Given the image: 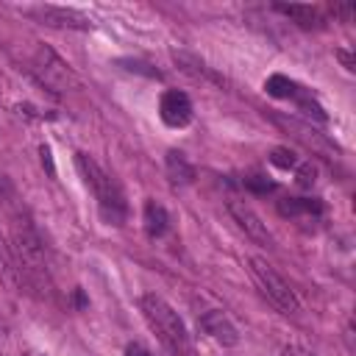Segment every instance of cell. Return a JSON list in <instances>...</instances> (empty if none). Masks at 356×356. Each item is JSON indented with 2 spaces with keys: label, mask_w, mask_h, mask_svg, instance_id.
<instances>
[{
  "label": "cell",
  "mask_w": 356,
  "mask_h": 356,
  "mask_svg": "<svg viewBox=\"0 0 356 356\" xmlns=\"http://www.w3.org/2000/svg\"><path fill=\"white\" fill-rule=\"evenodd\" d=\"M8 253L19 270V278L25 286L33 289H50V264H47V248L39 236V231L31 225V220L22 211L11 214V245Z\"/></svg>",
  "instance_id": "obj_1"
},
{
  "label": "cell",
  "mask_w": 356,
  "mask_h": 356,
  "mask_svg": "<svg viewBox=\"0 0 356 356\" xmlns=\"http://www.w3.org/2000/svg\"><path fill=\"white\" fill-rule=\"evenodd\" d=\"M75 167L83 175V184L92 189L95 200H97V211L103 217V222L108 225H122L128 220V200L125 192L120 186V181L114 175H108L89 153H75Z\"/></svg>",
  "instance_id": "obj_2"
},
{
  "label": "cell",
  "mask_w": 356,
  "mask_h": 356,
  "mask_svg": "<svg viewBox=\"0 0 356 356\" xmlns=\"http://www.w3.org/2000/svg\"><path fill=\"white\" fill-rule=\"evenodd\" d=\"M139 306H142V314L145 320L150 323V328L159 334V339L167 345L170 353L175 356H192V339H189V331L184 325V320L178 317V312L156 292H145L139 298Z\"/></svg>",
  "instance_id": "obj_3"
},
{
  "label": "cell",
  "mask_w": 356,
  "mask_h": 356,
  "mask_svg": "<svg viewBox=\"0 0 356 356\" xmlns=\"http://www.w3.org/2000/svg\"><path fill=\"white\" fill-rule=\"evenodd\" d=\"M31 75L53 95H67V92H75L81 83H78V75L72 72V67L47 44H36V50L31 53Z\"/></svg>",
  "instance_id": "obj_4"
},
{
  "label": "cell",
  "mask_w": 356,
  "mask_h": 356,
  "mask_svg": "<svg viewBox=\"0 0 356 356\" xmlns=\"http://www.w3.org/2000/svg\"><path fill=\"white\" fill-rule=\"evenodd\" d=\"M248 264H250V267H248V270H250V278L256 281V286L261 289V295H264L278 312H284V314L300 312V300H298L295 289L284 281V275H281L270 261L253 256V259H248Z\"/></svg>",
  "instance_id": "obj_5"
},
{
  "label": "cell",
  "mask_w": 356,
  "mask_h": 356,
  "mask_svg": "<svg viewBox=\"0 0 356 356\" xmlns=\"http://www.w3.org/2000/svg\"><path fill=\"white\" fill-rule=\"evenodd\" d=\"M19 14L31 17L39 25L47 28H67V31H89L92 19L86 14H81L78 8H67V6H53V3H39V6H22Z\"/></svg>",
  "instance_id": "obj_6"
},
{
  "label": "cell",
  "mask_w": 356,
  "mask_h": 356,
  "mask_svg": "<svg viewBox=\"0 0 356 356\" xmlns=\"http://www.w3.org/2000/svg\"><path fill=\"white\" fill-rule=\"evenodd\" d=\"M225 206H228V214H231V220L236 222V228H239L253 245H261V248H273V245H275V239H273L267 222H261V217H259L245 200L231 197Z\"/></svg>",
  "instance_id": "obj_7"
},
{
  "label": "cell",
  "mask_w": 356,
  "mask_h": 356,
  "mask_svg": "<svg viewBox=\"0 0 356 356\" xmlns=\"http://www.w3.org/2000/svg\"><path fill=\"white\" fill-rule=\"evenodd\" d=\"M273 122L275 125H281L286 134H292L298 142H303L306 147H312L317 156H325V159H334V153H337V147L325 139V134H320L314 125H309V122H300V120H295V117H284V114H273Z\"/></svg>",
  "instance_id": "obj_8"
},
{
  "label": "cell",
  "mask_w": 356,
  "mask_h": 356,
  "mask_svg": "<svg viewBox=\"0 0 356 356\" xmlns=\"http://www.w3.org/2000/svg\"><path fill=\"white\" fill-rule=\"evenodd\" d=\"M159 114H161V122L170 125V128H184L189 125L192 120V100L186 92L181 89H167L159 100Z\"/></svg>",
  "instance_id": "obj_9"
},
{
  "label": "cell",
  "mask_w": 356,
  "mask_h": 356,
  "mask_svg": "<svg viewBox=\"0 0 356 356\" xmlns=\"http://www.w3.org/2000/svg\"><path fill=\"white\" fill-rule=\"evenodd\" d=\"M197 323H200V328H203L214 342H220V345H225V348H231V345L239 342L236 325H234V323L228 320V314L220 312V309H206V312L197 317Z\"/></svg>",
  "instance_id": "obj_10"
},
{
  "label": "cell",
  "mask_w": 356,
  "mask_h": 356,
  "mask_svg": "<svg viewBox=\"0 0 356 356\" xmlns=\"http://www.w3.org/2000/svg\"><path fill=\"white\" fill-rule=\"evenodd\" d=\"M170 56H172V61L178 64V70H181L184 75H189V78H195V81H211V83H217V86L225 83V78L217 75L200 56H195V53H189V50H184V47L170 50Z\"/></svg>",
  "instance_id": "obj_11"
},
{
  "label": "cell",
  "mask_w": 356,
  "mask_h": 356,
  "mask_svg": "<svg viewBox=\"0 0 356 356\" xmlns=\"http://www.w3.org/2000/svg\"><path fill=\"white\" fill-rule=\"evenodd\" d=\"M164 170H167V178L175 184V186H189L195 181V167L192 161L181 153V150H167L164 156Z\"/></svg>",
  "instance_id": "obj_12"
},
{
  "label": "cell",
  "mask_w": 356,
  "mask_h": 356,
  "mask_svg": "<svg viewBox=\"0 0 356 356\" xmlns=\"http://www.w3.org/2000/svg\"><path fill=\"white\" fill-rule=\"evenodd\" d=\"M142 222H145V234H147L150 239H159V236H164L167 228H170V211H167L159 200H145Z\"/></svg>",
  "instance_id": "obj_13"
},
{
  "label": "cell",
  "mask_w": 356,
  "mask_h": 356,
  "mask_svg": "<svg viewBox=\"0 0 356 356\" xmlns=\"http://www.w3.org/2000/svg\"><path fill=\"white\" fill-rule=\"evenodd\" d=\"M275 11L278 14H284V17H289V19H295V25H300V28H323V14L314 8V6H275Z\"/></svg>",
  "instance_id": "obj_14"
},
{
  "label": "cell",
  "mask_w": 356,
  "mask_h": 356,
  "mask_svg": "<svg viewBox=\"0 0 356 356\" xmlns=\"http://www.w3.org/2000/svg\"><path fill=\"white\" fill-rule=\"evenodd\" d=\"M278 211L284 217H300V214H323V203L317 197H284L278 200Z\"/></svg>",
  "instance_id": "obj_15"
},
{
  "label": "cell",
  "mask_w": 356,
  "mask_h": 356,
  "mask_svg": "<svg viewBox=\"0 0 356 356\" xmlns=\"http://www.w3.org/2000/svg\"><path fill=\"white\" fill-rule=\"evenodd\" d=\"M264 89H267V95H273V97H281V100H289V97H295L298 95V83L295 81H289L286 75H270L267 81H264Z\"/></svg>",
  "instance_id": "obj_16"
},
{
  "label": "cell",
  "mask_w": 356,
  "mask_h": 356,
  "mask_svg": "<svg viewBox=\"0 0 356 356\" xmlns=\"http://www.w3.org/2000/svg\"><path fill=\"white\" fill-rule=\"evenodd\" d=\"M242 184H245V189H250L253 195H267V192L275 189V184L267 181V175H261V172H248V175L242 178Z\"/></svg>",
  "instance_id": "obj_17"
},
{
  "label": "cell",
  "mask_w": 356,
  "mask_h": 356,
  "mask_svg": "<svg viewBox=\"0 0 356 356\" xmlns=\"http://www.w3.org/2000/svg\"><path fill=\"white\" fill-rule=\"evenodd\" d=\"M270 161H273L278 170H295V167L300 164V161H298V156H295L289 147H273Z\"/></svg>",
  "instance_id": "obj_18"
},
{
  "label": "cell",
  "mask_w": 356,
  "mask_h": 356,
  "mask_svg": "<svg viewBox=\"0 0 356 356\" xmlns=\"http://www.w3.org/2000/svg\"><path fill=\"white\" fill-rule=\"evenodd\" d=\"M295 170H298V184H300L303 189L314 186V181H317V170H314L312 164H298Z\"/></svg>",
  "instance_id": "obj_19"
},
{
  "label": "cell",
  "mask_w": 356,
  "mask_h": 356,
  "mask_svg": "<svg viewBox=\"0 0 356 356\" xmlns=\"http://www.w3.org/2000/svg\"><path fill=\"white\" fill-rule=\"evenodd\" d=\"M281 356H317V353H314V350H309L306 345L292 342V345H284V348H281Z\"/></svg>",
  "instance_id": "obj_20"
},
{
  "label": "cell",
  "mask_w": 356,
  "mask_h": 356,
  "mask_svg": "<svg viewBox=\"0 0 356 356\" xmlns=\"http://www.w3.org/2000/svg\"><path fill=\"white\" fill-rule=\"evenodd\" d=\"M39 156H42V164L47 167V172H50V175H56V167H53V153H50V147H47V145H42V147H39Z\"/></svg>",
  "instance_id": "obj_21"
},
{
  "label": "cell",
  "mask_w": 356,
  "mask_h": 356,
  "mask_svg": "<svg viewBox=\"0 0 356 356\" xmlns=\"http://www.w3.org/2000/svg\"><path fill=\"white\" fill-rule=\"evenodd\" d=\"M125 356H150V350H147L145 345H139V342H131V345L125 348Z\"/></svg>",
  "instance_id": "obj_22"
},
{
  "label": "cell",
  "mask_w": 356,
  "mask_h": 356,
  "mask_svg": "<svg viewBox=\"0 0 356 356\" xmlns=\"http://www.w3.org/2000/svg\"><path fill=\"white\" fill-rule=\"evenodd\" d=\"M337 58L342 61V67H345L348 72H353V56H350L348 50H337Z\"/></svg>",
  "instance_id": "obj_23"
},
{
  "label": "cell",
  "mask_w": 356,
  "mask_h": 356,
  "mask_svg": "<svg viewBox=\"0 0 356 356\" xmlns=\"http://www.w3.org/2000/svg\"><path fill=\"white\" fill-rule=\"evenodd\" d=\"M331 11H334V14H339V17H345V19H350V17H353V6H334Z\"/></svg>",
  "instance_id": "obj_24"
}]
</instances>
